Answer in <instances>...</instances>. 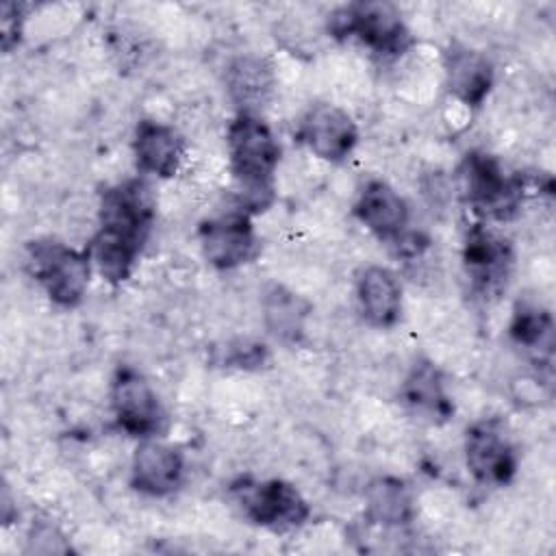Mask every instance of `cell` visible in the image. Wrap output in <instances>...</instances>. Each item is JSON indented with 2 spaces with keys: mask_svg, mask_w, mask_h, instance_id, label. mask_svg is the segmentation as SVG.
<instances>
[{
  "mask_svg": "<svg viewBox=\"0 0 556 556\" xmlns=\"http://www.w3.org/2000/svg\"><path fill=\"white\" fill-rule=\"evenodd\" d=\"M152 219L154 202L143 182L126 180L104 191L100 228L91 241L89 256L109 282H122L130 276Z\"/></svg>",
  "mask_w": 556,
  "mask_h": 556,
  "instance_id": "6da1fadb",
  "label": "cell"
},
{
  "mask_svg": "<svg viewBox=\"0 0 556 556\" xmlns=\"http://www.w3.org/2000/svg\"><path fill=\"white\" fill-rule=\"evenodd\" d=\"M230 167L245 189L248 202L261 208L271 191V176L280 159V146L271 128L254 113H239L228 128Z\"/></svg>",
  "mask_w": 556,
  "mask_h": 556,
  "instance_id": "7a4b0ae2",
  "label": "cell"
},
{
  "mask_svg": "<svg viewBox=\"0 0 556 556\" xmlns=\"http://www.w3.org/2000/svg\"><path fill=\"white\" fill-rule=\"evenodd\" d=\"M28 263L52 302L74 306L83 300L89 285V254L48 241L30 245Z\"/></svg>",
  "mask_w": 556,
  "mask_h": 556,
  "instance_id": "3957f363",
  "label": "cell"
},
{
  "mask_svg": "<svg viewBox=\"0 0 556 556\" xmlns=\"http://www.w3.org/2000/svg\"><path fill=\"white\" fill-rule=\"evenodd\" d=\"M339 35H354L378 54H400L410 37L408 28L391 2H356L343 9L332 24Z\"/></svg>",
  "mask_w": 556,
  "mask_h": 556,
  "instance_id": "277c9868",
  "label": "cell"
},
{
  "mask_svg": "<svg viewBox=\"0 0 556 556\" xmlns=\"http://www.w3.org/2000/svg\"><path fill=\"white\" fill-rule=\"evenodd\" d=\"M463 182L469 204L495 219H506L521 202V182L513 176H506L502 165L484 152L467 154L463 163Z\"/></svg>",
  "mask_w": 556,
  "mask_h": 556,
  "instance_id": "5b68a950",
  "label": "cell"
},
{
  "mask_svg": "<svg viewBox=\"0 0 556 556\" xmlns=\"http://www.w3.org/2000/svg\"><path fill=\"white\" fill-rule=\"evenodd\" d=\"M243 513L258 526L271 530L298 528L308 517V504L300 491L282 480L243 482L237 486Z\"/></svg>",
  "mask_w": 556,
  "mask_h": 556,
  "instance_id": "8992f818",
  "label": "cell"
},
{
  "mask_svg": "<svg viewBox=\"0 0 556 556\" xmlns=\"http://www.w3.org/2000/svg\"><path fill=\"white\" fill-rule=\"evenodd\" d=\"M111 404L117 426L132 434L148 439L161 430L163 408L154 389L130 367L117 369L111 387Z\"/></svg>",
  "mask_w": 556,
  "mask_h": 556,
  "instance_id": "52a82bcc",
  "label": "cell"
},
{
  "mask_svg": "<svg viewBox=\"0 0 556 556\" xmlns=\"http://www.w3.org/2000/svg\"><path fill=\"white\" fill-rule=\"evenodd\" d=\"M465 460L471 476L482 484H504L517 467L515 450L495 421H480L467 430Z\"/></svg>",
  "mask_w": 556,
  "mask_h": 556,
  "instance_id": "ba28073f",
  "label": "cell"
},
{
  "mask_svg": "<svg viewBox=\"0 0 556 556\" xmlns=\"http://www.w3.org/2000/svg\"><path fill=\"white\" fill-rule=\"evenodd\" d=\"M200 243L206 261L219 269L248 263L256 252V237L245 213H230L208 219L200 228Z\"/></svg>",
  "mask_w": 556,
  "mask_h": 556,
  "instance_id": "9c48e42d",
  "label": "cell"
},
{
  "mask_svg": "<svg viewBox=\"0 0 556 556\" xmlns=\"http://www.w3.org/2000/svg\"><path fill=\"white\" fill-rule=\"evenodd\" d=\"M300 137L319 159L341 161L352 152L358 132L345 111L332 104H317L304 115Z\"/></svg>",
  "mask_w": 556,
  "mask_h": 556,
  "instance_id": "30bf717a",
  "label": "cell"
},
{
  "mask_svg": "<svg viewBox=\"0 0 556 556\" xmlns=\"http://www.w3.org/2000/svg\"><path fill=\"white\" fill-rule=\"evenodd\" d=\"M463 258L476 289L491 293L504 285L513 254L504 237L484 226H473L467 232Z\"/></svg>",
  "mask_w": 556,
  "mask_h": 556,
  "instance_id": "8fae6325",
  "label": "cell"
},
{
  "mask_svg": "<svg viewBox=\"0 0 556 556\" xmlns=\"http://www.w3.org/2000/svg\"><path fill=\"white\" fill-rule=\"evenodd\" d=\"M185 476V463L178 450L146 441L132 458V486L148 495H167L176 491Z\"/></svg>",
  "mask_w": 556,
  "mask_h": 556,
  "instance_id": "7c38bea8",
  "label": "cell"
},
{
  "mask_svg": "<svg viewBox=\"0 0 556 556\" xmlns=\"http://www.w3.org/2000/svg\"><path fill=\"white\" fill-rule=\"evenodd\" d=\"M354 211L356 217L380 239H400L408 224L406 202L382 180H371L363 187Z\"/></svg>",
  "mask_w": 556,
  "mask_h": 556,
  "instance_id": "4fadbf2b",
  "label": "cell"
},
{
  "mask_svg": "<svg viewBox=\"0 0 556 556\" xmlns=\"http://www.w3.org/2000/svg\"><path fill=\"white\" fill-rule=\"evenodd\" d=\"M363 317L380 328L393 326L402 311V289L393 271L387 267H367L356 285Z\"/></svg>",
  "mask_w": 556,
  "mask_h": 556,
  "instance_id": "5bb4252c",
  "label": "cell"
},
{
  "mask_svg": "<svg viewBox=\"0 0 556 556\" xmlns=\"http://www.w3.org/2000/svg\"><path fill=\"white\" fill-rule=\"evenodd\" d=\"M135 156L143 172L167 178L178 169L182 159V141L174 128L143 119L135 132Z\"/></svg>",
  "mask_w": 556,
  "mask_h": 556,
  "instance_id": "9a60e30c",
  "label": "cell"
},
{
  "mask_svg": "<svg viewBox=\"0 0 556 556\" xmlns=\"http://www.w3.org/2000/svg\"><path fill=\"white\" fill-rule=\"evenodd\" d=\"M450 91L465 104H480L491 89L493 70L486 56L476 50L454 46L445 56Z\"/></svg>",
  "mask_w": 556,
  "mask_h": 556,
  "instance_id": "2e32d148",
  "label": "cell"
},
{
  "mask_svg": "<svg viewBox=\"0 0 556 556\" xmlns=\"http://www.w3.org/2000/svg\"><path fill=\"white\" fill-rule=\"evenodd\" d=\"M274 78L271 67L256 56H241L228 70V89L230 96L243 106V113L261 106L271 93Z\"/></svg>",
  "mask_w": 556,
  "mask_h": 556,
  "instance_id": "e0dca14e",
  "label": "cell"
},
{
  "mask_svg": "<svg viewBox=\"0 0 556 556\" xmlns=\"http://www.w3.org/2000/svg\"><path fill=\"white\" fill-rule=\"evenodd\" d=\"M404 397L415 410L430 417H447L452 410L441 376L430 363H419L413 367L404 382Z\"/></svg>",
  "mask_w": 556,
  "mask_h": 556,
  "instance_id": "ac0fdd59",
  "label": "cell"
},
{
  "mask_svg": "<svg viewBox=\"0 0 556 556\" xmlns=\"http://www.w3.org/2000/svg\"><path fill=\"white\" fill-rule=\"evenodd\" d=\"M367 513L376 523L402 526L413 515L408 489L395 478H380L367 489Z\"/></svg>",
  "mask_w": 556,
  "mask_h": 556,
  "instance_id": "d6986e66",
  "label": "cell"
},
{
  "mask_svg": "<svg viewBox=\"0 0 556 556\" xmlns=\"http://www.w3.org/2000/svg\"><path fill=\"white\" fill-rule=\"evenodd\" d=\"M308 306L291 291L274 287L265 298V324L282 341H295L302 334Z\"/></svg>",
  "mask_w": 556,
  "mask_h": 556,
  "instance_id": "ffe728a7",
  "label": "cell"
},
{
  "mask_svg": "<svg viewBox=\"0 0 556 556\" xmlns=\"http://www.w3.org/2000/svg\"><path fill=\"white\" fill-rule=\"evenodd\" d=\"M510 334L519 345L539 348L549 341L552 319L549 313L536 304H519L513 315Z\"/></svg>",
  "mask_w": 556,
  "mask_h": 556,
  "instance_id": "44dd1931",
  "label": "cell"
},
{
  "mask_svg": "<svg viewBox=\"0 0 556 556\" xmlns=\"http://www.w3.org/2000/svg\"><path fill=\"white\" fill-rule=\"evenodd\" d=\"M20 7L7 2L2 7V46L4 50H11V46L20 37Z\"/></svg>",
  "mask_w": 556,
  "mask_h": 556,
  "instance_id": "7402d4cb",
  "label": "cell"
}]
</instances>
